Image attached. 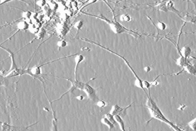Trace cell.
<instances>
[{"label":"cell","instance_id":"1","mask_svg":"<svg viewBox=\"0 0 196 131\" xmlns=\"http://www.w3.org/2000/svg\"><path fill=\"white\" fill-rule=\"evenodd\" d=\"M98 18L100 19L104 20L109 24L112 31L115 34H120L124 33V32H128V33H129L130 32H134L127 29L120 23L115 20V21H111L110 20L107 19L103 16H102L101 17H98Z\"/></svg>","mask_w":196,"mask_h":131},{"label":"cell","instance_id":"2","mask_svg":"<svg viewBox=\"0 0 196 131\" xmlns=\"http://www.w3.org/2000/svg\"><path fill=\"white\" fill-rule=\"evenodd\" d=\"M156 8L160 11H164L165 12L171 11L180 16L179 14V10H177L174 7V3L173 0H164L159 3Z\"/></svg>","mask_w":196,"mask_h":131},{"label":"cell","instance_id":"3","mask_svg":"<svg viewBox=\"0 0 196 131\" xmlns=\"http://www.w3.org/2000/svg\"><path fill=\"white\" fill-rule=\"evenodd\" d=\"M131 105L127 106V107L123 108L120 107L119 105H113L111 109L110 110V114H111L112 115H115L116 114H119V115H121L122 117H124L126 114V112L127 110L130 107H131Z\"/></svg>","mask_w":196,"mask_h":131},{"label":"cell","instance_id":"4","mask_svg":"<svg viewBox=\"0 0 196 131\" xmlns=\"http://www.w3.org/2000/svg\"><path fill=\"white\" fill-rule=\"evenodd\" d=\"M83 90L85 91L89 98L92 100L95 101L96 99H98L97 96L96 95V90L89 84L85 83Z\"/></svg>","mask_w":196,"mask_h":131},{"label":"cell","instance_id":"5","mask_svg":"<svg viewBox=\"0 0 196 131\" xmlns=\"http://www.w3.org/2000/svg\"><path fill=\"white\" fill-rule=\"evenodd\" d=\"M84 59H85L84 57L81 54H78L75 58V61L76 62V66H75V81H78L77 73L78 66L80 63V62L84 60Z\"/></svg>","mask_w":196,"mask_h":131},{"label":"cell","instance_id":"6","mask_svg":"<svg viewBox=\"0 0 196 131\" xmlns=\"http://www.w3.org/2000/svg\"><path fill=\"white\" fill-rule=\"evenodd\" d=\"M115 120L116 121L117 123L119 125L120 129L121 131H126V128H125V124H124V121L123 120V117L121 115L119 114L114 115Z\"/></svg>","mask_w":196,"mask_h":131},{"label":"cell","instance_id":"7","mask_svg":"<svg viewBox=\"0 0 196 131\" xmlns=\"http://www.w3.org/2000/svg\"><path fill=\"white\" fill-rule=\"evenodd\" d=\"M1 48H3V50H5L6 51L8 52L10 54V57H11V64H12V65H11V68L10 69L9 73L11 72V71H12L14 70L15 69H17L16 63H15V61L13 53H12L11 51H10L9 49H6V48H3V47H2Z\"/></svg>","mask_w":196,"mask_h":131},{"label":"cell","instance_id":"8","mask_svg":"<svg viewBox=\"0 0 196 131\" xmlns=\"http://www.w3.org/2000/svg\"><path fill=\"white\" fill-rule=\"evenodd\" d=\"M191 49L188 46H184L180 50L181 56L187 59L191 54Z\"/></svg>","mask_w":196,"mask_h":131},{"label":"cell","instance_id":"9","mask_svg":"<svg viewBox=\"0 0 196 131\" xmlns=\"http://www.w3.org/2000/svg\"><path fill=\"white\" fill-rule=\"evenodd\" d=\"M183 67L185 71H186L188 73L191 75L196 76V68L193 65L188 63Z\"/></svg>","mask_w":196,"mask_h":131},{"label":"cell","instance_id":"10","mask_svg":"<svg viewBox=\"0 0 196 131\" xmlns=\"http://www.w3.org/2000/svg\"><path fill=\"white\" fill-rule=\"evenodd\" d=\"M30 25L26 21H20L18 23L17 25V27L19 30H26L29 29Z\"/></svg>","mask_w":196,"mask_h":131},{"label":"cell","instance_id":"11","mask_svg":"<svg viewBox=\"0 0 196 131\" xmlns=\"http://www.w3.org/2000/svg\"><path fill=\"white\" fill-rule=\"evenodd\" d=\"M101 122L104 124V125H106L109 128V131H111L115 127V125L113 124V123H111L109 120L106 118L105 117H104L102 118L101 119Z\"/></svg>","mask_w":196,"mask_h":131},{"label":"cell","instance_id":"12","mask_svg":"<svg viewBox=\"0 0 196 131\" xmlns=\"http://www.w3.org/2000/svg\"><path fill=\"white\" fill-rule=\"evenodd\" d=\"M183 20L188 22L196 23V15H186L183 18Z\"/></svg>","mask_w":196,"mask_h":131},{"label":"cell","instance_id":"13","mask_svg":"<svg viewBox=\"0 0 196 131\" xmlns=\"http://www.w3.org/2000/svg\"><path fill=\"white\" fill-rule=\"evenodd\" d=\"M187 63H188L187 61V59L184 58L182 56H181L180 58L177 59V64L178 66L184 67Z\"/></svg>","mask_w":196,"mask_h":131},{"label":"cell","instance_id":"14","mask_svg":"<svg viewBox=\"0 0 196 131\" xmlns=\"http://www.w3.org/2000/svg\"><path fill=\"white\" fill-rule=\"evenodd\" d=\"M29 30L32 34H37L39 31V27L37 26L35 24H32V25H30Z\"/></svg>","mask_w":196,"mask_h":131},{"label":"cell","instance_id":"15","mask_svg":"<svg viewBox=\"0 0 196 131\" xmlns=\"http://www.w3.org/2000/svg\"><path fill=\"white\" fill-rule=\"evenodd\" d=\"M104 117H105L106 118H107V119H108L111 123H113V124L114 125H116L117 123L116 121V120H115L114 115H112V114H110V113H109V114H105Z\"/></svg>","mask_w":196,"mask_h":131},{"label":"cell","instance_id":"16","mask_svg":"<svg viewBox=\"0 0 196 131\" xmlns=\"http://www.w3.org/2000/svg\"><path fill=\"white\" fill-rule=\"evenodd\" d=\"M40 66H35V67H32V68L30 70V72L31 73L33 74V75H39L40 73H41V70H40Z\"/></svg>","mask_w":196,"mask_h":131},{"label":"cell","instance_id":"17","mask_svg":"<svg viewBox=\"0 0 196 131\" xmlns=\"http://www.w3.org/2000/svg\"><path fill=\"white\" fill-rule=\"evenodd\" d=\"M120 20L123 22H129L131 21V17L128 14H123L120 16Z\"/></svg>","mask_w":196,"mask_h":131},{"label":"cell","instance_id":"18","mask_svg":"<svg viewBox=\"0 0 196 131\" xmlns=\"http://www.w3.org/2000/svg\"><path fill=\"white\" fill-rule=\"evenodd\" d=\"M48 3L50 8L52 10H56L58 8V5L56 2L53 1L52 0H48Z\"/></svg>","mask_w":196,"mask_h":131},{"label":"cell","instance_id":"19","mask_svg":"<svg viewBox=\"0 0 196 131\" xmlns=\"http://www.w3.org/2000/svg\"><path fill=\"white\" fill-rule=\"evenodd\" d=\"M188 126L193 131H196V117L188 123Z\"/></svg>","mask_w":196,"mask_h":131},{"label":"cell","instance_id":"20","mask_svg":"<svg viewBox=\"0 0 196 131\" xmlns=\"http://www.w3.org/2000/svg\"><path fill=\"white\" fill-rule=\"evenodd\" d=\"M32 12L30 11H24L22 13V17L25 19H30Z\"/></svg>","mask_w":196,"mask_h":131},{"label":"cell","instance_id":"21","mask_svg":"<svg viewBox=\"0 0 196 131\" xmlns=\"http://www.w3.org/2000/svg\"><path fill=\"white\" fill-rule=\"evenodd\" d=\"M83 25V22L82 20H79L77 21V22L75 23L74 25V28L75 29H77V30H79L82 28Z\"/></svg>","mask_w":196,"mask_h":131},{"label":"cell","instance_id":"22","mask_svg":"<svg viewBox=\"0 0 196 131\" xmlns=\"http://www.w3.org/2000/svg\"><path fill=\"white\" fill-rule=\"evenodd\" d=\"M157 27L160 30H166L167 28V25L165 23L159 21V22L157 23Z\"/></svg>","mask_w":196,"mask_h":131},{"label":"cell","instance_id":"23","mask_svg":"<svg viewBox=\"0 0 196 131\" xmlns=\"http://www.w3.org/2000/svg\"><path fill=\"white\" fill-rule=\"evenodd\" d=\"M57 45H58V47H61V48H64L67 45V42L64 40H60L58 42Z\"/></svg>","mask_w":196,"mask_h":131},{"label":"cell","instance_id":"24","mask_svg":"<svg viewBox=\"0 0 196 131\" xmlns=\"http://www.w3.org/2000/svg\"><path fill=\"white\" fill-rule=\"evenodd\" d=\"M36 4L39 7H44L45 6L46 4V1L45 0H38L36 2Z\"/></svg>","mask_w":196,"mask_h":131},{"label":"cell","instance_id":"25","mask_svg":"<svg viewBox=\"0 0 196 131\" xmlns=\"http://www.w3.org/2000/svg\"><path fill=\"white\" fill-rule=\"evenodd\" d=\"M97 105L99 107H105V106L107 105V103L105 102V101L100 100V101L98 102L97 103Z\"/></svg>","mask_w":196,"mask_h":131},{"label":"cell","instance_id":"26","mask_svg":"<svg viewBox=\"0 0 196 131\" xmlns=\"http://www.w3.org/2000/svg\"><path fill=\"white\" fill-rule=\"evenodd\" d=\"M44 32L43 31V30H39V32L37 34V37L39 39H42L43 37H44Z\"/></svg>","mask_w":196,"mask_h":131},{"label":"cell","instance_id":"27","mask_svg":"<svg viewBox=\"0 0 196 131\" xmlns=\"http://www.w3.org/2000/svg\"><path fill=\"white\" fill-rule=\"evenodd\" d=\"M12 1H14V0H0V5H3V4H5V3H8V2Z\"/></svg>","mask_w":196,"mask_h":131},{"label":"cell","instance_id":"28","mask_svg":"<svg viewBox=\"0 0 196 131\" xmlns=\"http://www.w3.org/2000/svg\"><path fill=\"white\" fill-rule=\"evenodd\" d=\"M97 1V0H88V5H91V4L95 3Z\"/></svg>","mask_w":196,"mask_h":131},{"label":"cell","instance_id":"29","mask_svg":"<svg viewBox=\"0 0 196 131\" xmlns=\"http://www.w3.org/2000/svg\"><path fill=\"white\" fill-rule=\"evenodd\" d=\"M145 70L146 72H149L151 71V67L149 66H147L145 68Z\"/></svg>","mask_w":196,"mask_h":131},{"label":"cell","instance_id":"30","mask_svg":"<svg viewBox=\"0 0 196 131\" xmlns=\"http://www.w3.org/2000/svg\"><path fill=\"white\" fill-rule=\"evenodd\" d=\"M83 98L84 97H83V96H82V95H79L78 96H77L76 98H77V99L79 100H83Z\"/></svg>","mask_w":196,"mask_h":131},{"label":"cell","instance_id":"31","mask_svg":"<svg viewBox=\"0 0 196 131\" xmlns=\"http://www.w3.org/2000/svg\"><path fill=\"white\" fill-rule=\"evenodd\" d=\"M186 1H187L188 2H190V1H191V2H194V1H195V0H186Z\"/></svg>","mask_w":196,"mask_h":131}]
</instances>
